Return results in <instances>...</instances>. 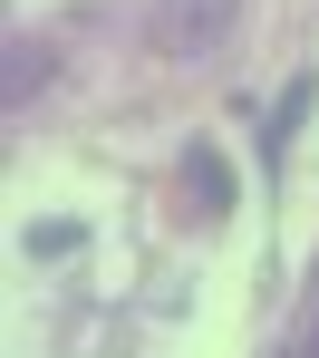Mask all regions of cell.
I'll return each instance as SVG.
<instances>
[{
	"label": "cell",
	"mask_w": 319,
	"mask_h": 358,
	"mask_svg": "<svg viewBox=\"0 0 319 358\" xmlns=\"http://www.w3.org/2000/svg\"><path fill=\"white\" fill-rule=\"evenodd\" d=\"M232 20H242V0H155V49L165 59H213L232 39Z\"/></svg>",
	"instance_id": "cell-1"
},
{
	"label": "cell",
	"mask_w": 319,
	"mask_h": 358,
	"mask_svg": "<svg viewBox=\"0 0 319 358\" xmlns=\"http://www.w3.org/2000/svg\"><path fill=\"white\" fill-rule=\"evenodd\" d=\"M49 78H59V49H49V39H29V29H20V39L0 49V97H10V107H29Z\"/></svg>",
	"instance_id": "cell-2"
},
{
	"label": "cell",
	"mask_w": 319,
	"mask_h": 358,
	"mask_svg": "<svg viewBox=\"0 0 319 358\" xmlns=\"http://www.w3.org/2000/svg\"><path fill=\"white\" fill-rule=\"evenodd\" d=\"M184 194L203 203V213H232V175H223L213 145H193V155H184Z\"/></svg>",
	"instance_id": "cell-3"
},
{
	"label": "cell",
	"mask_w": 319,
	"mask_h": 358,
	"mask_svg": "<svg viewBox=\"0 0 319 358\" xmlns=\"http://www.w3.org/2000/svg\"><path fill=\"white\" fill-rule=\"evenodd\" d=\"M310 97H319L310 78H290V97H281V117L261 126V155H281V145H290V136H300V117H310Z\"/></svg>",
	"instance_id": "cell-4"
},
{
	"label": "cell",
	"mask_w": 319,
	"mask_h": 358,
	"mask_svg": "<svg viewBox=\"0 0 319 358\" xmlns=\"http://www.w3.org/2000/svg\"><path fill=\"white\" fill-rule=\"evenodd\" d=\"M59 252H77V223H29V262H59Z\"/></svg>",
	"instance_id": "cell-5"
},
{
	"label": "cell",
	"mask_w": 319,
	"mask_h": 358,
	"mask_svg": "<svg viewBox=\"0 0 319 358\" xmlns=\"http://www.w3.org/2000/svg\"><path fill=\"white\" fill-rule=\"evenodd\" d=\"M281 358H319V320H310V329H300V339H290Z\"/></svg>",
	"instance_id": "cell-6"
}]
</instances>
